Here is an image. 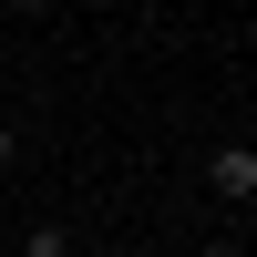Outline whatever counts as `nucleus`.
<instances>
[{"label": "nucleus", "instance_id": "obj_1", "mask_svg": "<svg viewBox=\"0 0 257 257\" xmlns=\"http://www.w3.org/2000/svg\"><path fill=\"white\" fill-rule=\"evenodd\" d=\"M206 185H216L226 206H257V144H216V155H206Z\"/></svg>", "mask_w": 257, "mask_h": 257}, {"label": "nucleus", "instance_id": "obj_2", "mask_svg": "<svg viewBox=\"0 0 257 257\" xmlns=\"http://www.w3.org/2000/svg\"><path fill=\"white\" fill-rule=\"evenodd\" d=\"M21 257H72V237H62V226H31V237H21Z\"/></svg>", "mask_w": 257, "mask_h": 257}, {"label": "nucleus", "instance_id": "obj_3", "mask_svg": "<svg viewBox=\"0 0 257 257\" xmlns=\"http://www.w3.org/2000/svg\"><path fill=\"white\" fill-rule=\"evenodd\" d=\"M196 257H237V247H216V237H206V247H196Z\"/></svg>", "mask_w": 257, "mask_h": 257}, {"label": "nucleus", "instance_id": "obj_4", "mask_svg": "<svg viewBox=\"0 0 257 257\" xmlns=\"http://www.w3.org/2000/svg\"><path fill=\"white\" fill-rule=\"evenodd\" d=\"M0 165H11V123H0Z\"/></svg>", "mask_w": 257, "mask_h": 257}, {"label": "nucleus", "instance_id": "obj_5", "mask_svg": "<svg viewBox=\"0 0 257 257\" xmlns=\"http://www.w3.org/2000/svg\"><path fill=\"white\" fill-rule=\"evenodd\" d=\"M113 257H144V247H113Z\"/></svg>", "mask_w": 257, "mask_h": 257}]
</instances>
